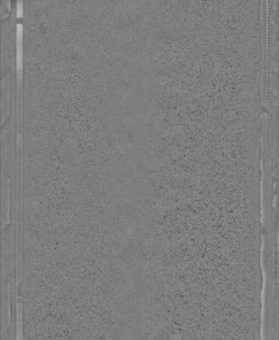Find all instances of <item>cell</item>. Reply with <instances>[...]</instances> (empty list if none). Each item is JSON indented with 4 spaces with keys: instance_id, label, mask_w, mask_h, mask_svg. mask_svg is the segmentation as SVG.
<instances>
[{
    "instance_id": "cell-1",
    "label": "cell",
    "mask_w": 279,
    "mask_h": 340,
    "mask_svg": "<svg viewBox=\"0 0 279 340\" xmlns=\"http://www.w3.org/2000/svg\"><path fill=\"white\" fill-rule=\"evenodd\" d=\"M23 7H22L21 3V4L18 5V17H21L22 14H23Z\"/></svg>"
}]
</instances>
